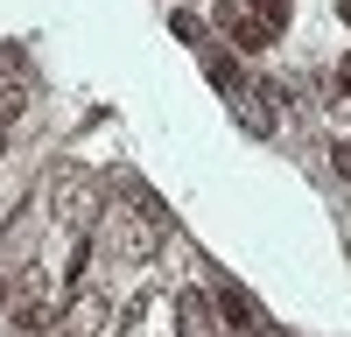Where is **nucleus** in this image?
I'll use <instances>...</instances> for the list:
<instances>
[{
    "label": "nucleus",
    "instance_id": "1",
    "mask_svg": "<svg viewBox=\"0 0 351 337\" xmlns=\"http://www.w3.org/2000/svg\"><path fill=\"white\" fill-rule=\"evenodd\" d=\"M112 253L134 260V267H148L162 253V211L148 204V197H127V204L112 211Z\"/></svg>",
    "mask_w": 351,
    "mask_h": 337
},
{
    "label": "nucleus",
    "instance_id": "2",
    "mask_svg": "<svg viewBox=\"0 0 351 337\" xmlns=\"http://www.w3.org/2000/svg\"><path fill=\"white\" fill-rule=\"evenodd\" d=\"M8 302H14V330H21V337H43V330L56 323V288H49V274H43L36 260L8 274Z\"/></svg>",
    "mask_w": 351,
    "mask_h": 337
},
{
    "label": "nucleus",
    "instance_id": "3",
    "mask_svg": "<svg viewBox=\"0 0 351 337\" xmlns=\"http://www.w3.org/2000/svg\"><path fill=\"white\" fill-rule=\"evenodd\" d=\"M49 218L56 225H71V232H84V225H92L99 218V176H92V168H56V176H49Z\"/></svg>",
    "mask_w": 351,
    "mask_h": 337
},
{
    "label": "nucleus",
    "instance_id": "4",
    "mask_svg": "<svg viewBox=\"0 0 351 337\" xmlns=\"http://www.w3.org/2000/svg\"><path fill=\"white\" fill-rule=\"evenodd\" d=\"M218 14H225V28H232L246 49H267L281 28H288V0H225Z\"/></svg>",
    "mask_w": 351,
    "mask_h": 337
},
{
    "label": "nucleus",
    "instance_id": "5",
    "mask_svg": "<svg viewBox=\"0 0 351 337\" xmlns=\"http://www.w3.org/2000/svg\"><path fill=\"white\" fill-rule=\"evenodd\" d=\"M120 337H176V302H169V295H155V288H141V302L127 309Z\"/></svg>",
    "mask_w": 351,
    "mask_h": 337
},
{
    "label": "nucleus",
    "instance_id": "6",
    "mask_svg": "<svg viewBox=\"0 0 351 337\" xmlns=\"http://www.w3.org/2000/svg\"><path fill=\"white\" fill-rule=\"evenodd\" d=\"M106 323H112V302L84 281V288H71V316H64V330H56V337H99Z\"/></svg>",
    "mask_w": 351,
    "mask_h": 337
},
{
    "label": "nucleus",
    "instance_id": "7",
    "mask_svg": "<svg viewBox=\"0 0 351 337\" xmlns=\"http://www.w3.org/2000/svg\"><path fill=\"white\" fill-rule=\"evenodd\" d=\"M21 112H28V77L21 71H0V134H8Z\"/></svg>",
    "mask_w": 351,
    "mask_h": 337
},
{
    "label": "nucleus",
    "instance_id": "8",
    "mask_svg": "<svg viewBox=\"0 0 351 337\" xmlns=\"http://www.w3.org/2000/svg\"><path fill=\"white\" fill-rule=\"evenodd\" d=\"M330 162H337V176L351 183V140H337V148H330Z\"/></svg>",
    "mask_w": 351,
    "mask_h": 337
},
{
    "label": "nucleus",
    "instance_id": "9",
    "mask_svg": "<svg viewBox=\"0 0 351 337\" xmlns=\"http://www.w3.org/2000/svg\"><path fill=\"white\" fill-rule=\"evenodd\" d=\"M337 14H344V21H351V0H337Z\"/></svg>",
    "mask_w": 351,
    "mask_h": 337
},
{
    "label": "nucleus",
    "instance_id": "10",
    "mask_svg": "<svg viewBox=\"0 0 351 337\" xmlns=\"http://www.w3.org/2000/svg\"><path fill=\"white\" fill-rule=\"evenodd\" d=\"M344 92H351V56H344Z\"/></svg>",
    "mask_w": 351,
    "mask_h": 337
}]
</instances>
